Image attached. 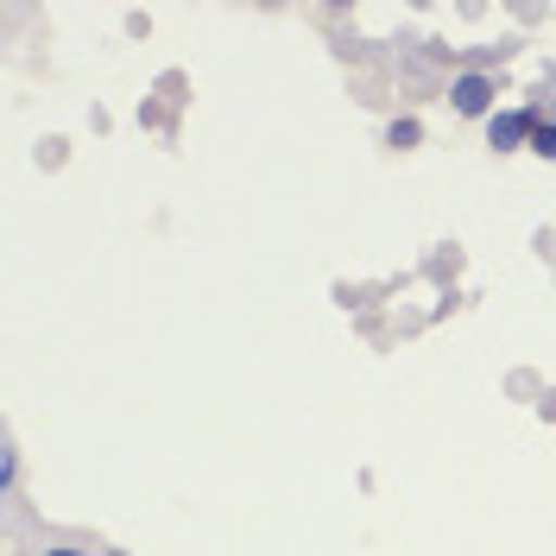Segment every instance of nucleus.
<instances>
[{"label": "nucleus", "instance_id": "1", "mask_svg": "<svg viewBox=\"0 0 556 556\" xmlns=\"http://www.w3.org/2000/svg\"><path fill=\"white\" fill-rule=\"evenodd\" d=\"M486 96H493V89H486L481 76H468V83H462V89H455V102L468 108V114H481V108H486Z\"/></svg>", "mask_w": 556, "mask_h": 556}]
</instances>
